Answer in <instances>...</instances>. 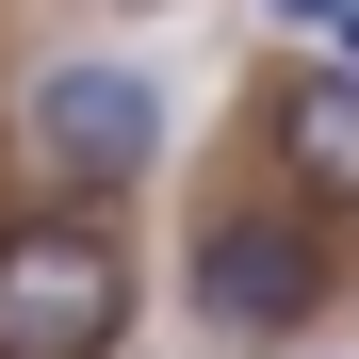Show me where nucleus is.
I'll list each match as a JSON object with an SVG mask.
<instances>
[{
	"label": "nucleus",
	"mask_w": 359,
	"mask_h": 359,
	"mask_svg": "<svg viewBox=\"0 0 359 359\" xmlns=\"http://www.w3.org/2000/svg\"><path fill=\"white\" fill-rule=\"evenodd\" d=\"M33 163L66 180V196H131V180L163 163V82L131 66V49H66V66H33Z\"/></svg>",
	"instance_id": "nucleus-3"
},
{
	"label": "nucleus",
	"mask_w": 359,
	"mask_h": 359,
	"mask_svg": "<svg viewBox=\"0 0 359 359\" xmlns=\"http://www.w3.org/2000/svg\"><path fill=\"white\" fill-rule=\"evenodd\" d=\"M262 147H278V180H294V212H359V82H343V66H294L278 114H262Z\"/></svg>",
	"instance_id": "nucleus-4"
},
{
	"label": "nucleus",
	"mask_w": 359,
	"mask_h": 359,
	"mask_svg": "<svg viewBox=\"0 0 359 359\" xmlns=\"http://www.w3.org/2000/svg\"><path fill=\"white\" fill-rule=\"evenodd\" d=\"M327 294H343V245H327V212H294V196H212L196 245H180V311L229 359H278Z\"/></svg>",
	"instance_id": "nucleus-2"
},
{
	"label": "nucleus",
	"mask_w": 359,
	"mask_h": 359,
	"mask_svg": "<svg viewBox=\"0 0 359 359\" xmlns=\"http://www.w3.org/2000/svg\"><path fill=\"white\" fill-rule=\"evenodd\" d=\"M278 33H327V49H343V33H359V0H278Z\"/></svg>",
	"instance_id": "nucleus-5"
},
{
	"label": "nucleus",
	"mask_w": 359,
	"mask_h": 359,
	"mask_svg": "<svg viewBox=\"0 0 359 359\" xmlns=\"http://www.w3.org/2000/svg\"><path fill=\"white\" fill-rule=\"evenodd\" d=\"M131 17H147V0H131Z\"/></svg>",
	"instance_id": "nucleus-6"
},
{
	"label": "nucleus",
	"mask_w": 359,
	"mask_h": 359,
	"mask_svg": "<svg viewBox=\"0 0 359 359\" xmlns=\"http://www.w3.org/2000/svg\"><path fill=\"white\" fill-rule=\"evenodd\" d=\"M147 311V262L98 196H17L0 212V359H114Z\"/></svg>",
	"instance_id": "nucleus-1"
}]
</instances>
